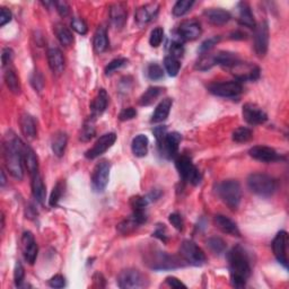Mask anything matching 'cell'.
<instances>
[{"mask_svg": "<svg viewBox=\"0 0 289 289\" xmlns=\"http://www.w3.org/2000/svg\"><path fill=\"white\" fill-rule=\"evenodd\" d=\"M229 263V275L234 287L242 288L251 276V264L249 256L242 246L236 245L227 254Z\"/></svg>", "mask_w": 289, "mask_h": 289, "instance_id": "obj_1", "label": "cell"}, {"mask_svg": "<svg viewBox=\"0 0 289 289\" xmlns=\"http://www.w3.org/2000/svg\"><path fill=\"white\" fill-rule=\"evenodd\" d=\"M22 142L15 135L7 136L4 141L5 164L10 175L16 180H22L24 176Z\"/></svg>", "mask_w": 289, "mask_h": 289, "instance_id": "obj_2", "label": "cell"}, {"mask_svg": "<svg viewBox=\"0 0 289 289\" xmlns=\"http://www.w3.org/2000/svg\"><path fill=\"white\" fill-rule=\"evenodd\" d=\"M154 136L156 138L159 154L164 158L172 159L179 152V144L182 136L179 132H167L166 127H156L154 129Z\"/></svg>", "mask_w": 289, "mask_h": 289, "instance_id": "obj_3", "label": "cell"}, {"mask_svg": "<svg viewBox=\"0 0 289 289\" xmlns=\"http://www.w3.org/2000/svg\"><path fill=\"white\" fill-rule=\"evenodd\" d=\"M217 194L229 209H237L242 199V190L236 180L223 181L217 185Z\"/></svg>", "mask_w": 289, "mask_h": 289, "instance_id": "obj_4", "label": "cell"}, {"mask_svg": "<svg viewBox=\"0 0 289 289\" xmlns=\"http://www.w3.org/2000/svg\"><path fill=\"white\" fill-rule=\"evenodd\" d=\"M248 186L253 194L261 197H270L277 190V181L263 173L251 174L248 178Z\"/></svg>", "mask_w": 289, "mask_h": 289, "instance_id": "obj_5", "label": "cell"}, {"mask_svg": "<svg viewBox=\"0 0 289 289\" xmlns=\"http://www.w3.org/2000/svg\"><path fill=\"white\" fill-rule=\"evenodd\" d=\"M175 166L181 176V179L184 182H188V183L192 185L200 184V182L202 180V175L200 173V171L195 166L194 163H192L190 157L185 156V155L179 156L175 159Z\"/></svg>", "mask_w": 289, "mask_h": 289, "instance_id": "obj_6", "label": "cell"}, {"mask_svg": "<svg viewBox=\"0 0 289 289\" xmlns=\"http://www.w3.org/2000/svg\"><path fill=\"white\" fill-rule=\"evenodd\" d=\"M146 261V263L154 270L176 269L182 266L180 259L174 255H170L166 252H162V251L148 253Z\"/></svg>", "mask_w": 289, "mask_h": 289, "instance_id": "obj_7", "label": "cell"}, {"mask_svg": "<svg viewBox=\"0 0 289 289\" xmlns=\"http://www.w3.org/2000/svg\"><path fill=\"white\" fill-rule=\"evenodd\" d=\"M180 254L185 262L191 266L200 267L206 263L207 256L205 252L192 240H183L180 246Z\"/></svg>", "mask_w": 289, "mask_h": 289, "instance_id": "obj_8", "label": "cell"}, {"mask_svg": "<svg viewBox=\"0 0 289 289\" xmlns=\"http://www.w3.org/2000/svg\"><path fill=\"white\" fill-rule=\"evenodd\" d=\"M209 92L219 98L236 99L242 94L243 86L237 80H229V82L212 83L208 86Z\"/></svg>", "mask_w": 289, "mask_h": 289, "instance_id": "obj_9", "label": "cell"}, {"mask_svg": "<svg viewBox=\"0 0 289 289\" xmlns=\"http://www.w3.org/2000/svg\"><path fill=\"white\" fill-rule=\"evenodd\" d=\"M117 286L123 289H138L147 286L143 275L136 269H126L117 276Z\"/></svg>", "mask_w": 289, "mask_h": 289, "instance_id": "obj_10", "label": "cell"}, {"mask_svg": "<svg viewBox=\"0 0 289 289\" xmlns=\"http://www.w3.org/2000/svg\"><path fill=\"white\" fill-rule=\"evenodd\" d=\"M111 164L108 159H102L96 164L92 174V186L95 192H103L109 183Z\"/></svg>", "mask_w": 289, "mask_h": 289, "instance_id": "obj_11", "label": "cell"}, {"mask_svg": "<svg viewBox=\"0 0 289 289\" xmlns=\"http://www.w3.org/2000/svg\"><path fill=\"white\" fill-rule=\"evenodd\" d=\"M269 45V26L267 22H262L254 29V50L258 57L262 58L267 55Z\"/></svg>", "mask_w": 289, "mask_h": 289, "instance_id": "obj_12", "label": "cell"}, {"mask_svg": "<svg viewBox=\"0 0 289 289\" xmlns=\"http://www.w3.org/2000/svg\"><path fill=\"white\" fill-rule=\"evenodd\" d=\"M231 70L239 83L254 82V80L260 77V68L258 66L252 65V63H245L240 61L236 66L233 67Z\"/></svg>", "mask_w": 289, "mask_h": 289, "instance_id": "obj_13", "label": "cell"}, {"mask_svg": "<svg viewBox=\"0 0 289 289\" xmlns=\"http://www.w3.org/2000/svg\"><path fill=\"white\" fill-rule=\"evenodd\" d=\"M115 140H116V135L114 132L105 133V135L98 139V141L94 143V146L92 148L88 149V151L85 153V156H86L88 159H95L100 157L102 154H104L108 149L113 146Z\"/></svg>", "mask_w": 289, "mask_h": 289, "instance_id": "obj_14", "label": "cell"}, {"mask_svg": "<svg viewBox=\"0 0 289 289\" xmlns=\"http://www.w3.org/2000/svg\"><path fill=\"white\" fill-rule=\"evenodd\" d=\"M244 120L251 126L263 125L268 120V115L266 112L262 110L260 106L253 103H246L242 110Z\"/></svg>", "mask_w": 289, "mask_h": 289, "instance_id": "obj_15", "label": "cell"}, {"mask_svg": "<svg viewBox=\"0 0 289 289\" xmlns=\"http://www.w3.org/2000/svg\"><path fill=\"white\" fill-rule=\"evenodd\" d=\"M287 243H288V234L285 231H280L276 235V237L272 242V250L276 259L279 263L287 268L288 259H287Z\"/></svg>", "mask_w": 289, "mask_h": 289, "instance_id": "obj_16", "label": "cell"}, {"mask_svg": "<svg viewBox=\"0 0 289 289\" xmlns=\"http://www.w3.org/2000/svg\"><path fill=\"white\" fill-rule=\"evenodd\" d=\"M22 250L25 261L29 264H34L37 258V249L36 240L31 232H24L22 236Z\"/></svg>", "mask_w": 289, "mask_h": 289, "instance_id": "obj_17", "label": "cell"}, {"mask_svg": "<svg viewBox=\"0 0 289 289\" xmlns=\"http://www.w3.org/2000/svg\"><path fill=\"white\" fill-rule=\"evenodd\" d=\"M250 156L263 163H272L280 160L282 157L274 148L267 146H255L250 149Z\"/></svg>", "mask_w": 289, "mask_h": 289, "instance_id": "obj_18", "label": "cell"}, {"mask_svg": "<svg viewBox=\"0 0 289 289\" xmlns=\"http://www.w3.org/2000/svg\"><path fill=\"white\" fill-rule=\"evenodd\" d=\"M178 34L183 41H194L201 35V25L197 20H185L180 25Z\"/></svg>", "mask_w": 289, "mask_h": 289, "instance_id": "obj_19", "label": "cell"}, {"mask_svg": "<svg viewBox=\"0 0 289 289\" xmlns=\"http://www.w3.org/2000/svg\"><path fill=\"white\" fill-rule=\"evenodd\" d=\"M148 205V201L146 197L136 196L132 197L130 199V206L132 208V217L136 221L142 225L147 222V213H146V207Z\"/></svg>", "mask_w": 289, "mask_h": 289, "instance_id": "obj_20", "label": "cell"}, {"mask_svg": "<svg viewBox=\"0 0 289 289\" xmlns=\"http://www.w3.org/2000/svg\"><path fill=\"white\" fill-rule=\"evenodd\" d=\"M22 156L23 163L26 170H28L29 174L31 175V178L39 174V159H37L36 154L34 153L33 149L24 142H22Z\"/></svg>", "mask_w": 289, "mask_h": 289, "instance_id": "obj_21", "label": "cell"}, {"mask_svg": "<svg viewBox=\"0 0 289 289\" xmlns=\"http://www.w3.org/2000/svg\"><path fill=\"white\" fill-rule=\"evenodd\" d=\"M158 12H159V6L157 4H147L137 10L135 15V19L138 25L140 26L146 25L156 17Z\"/></svg>", "mask_w": 289, "mask_h": 289, "instance_id": "obj_22", "label": "cell"}, {"mask_svg": "<svg viewBox=\"0 0 289 289\" xmlns=\"http://www.w3.org/2000/svg\"><path fill=\"white\" fill-rule=\"evenodd\" d=\"M47 62L53 74L60 75L65 70V57L57 47H51L47 51Z\"/></svg>", "mask_w": 289, "mask_h": 289, "instance_id": "obj_23", "label": "cell"}, {"mask_svg": "<svg viewBox=\"0 0 289 289\" xmlns=\"http://www.w3.org/2000/svg\"><path fill=\"white\" fill-rule=\"evenodd\" d=\"M127 9L123 4H115L110 9V18L116 30L125 28L127 23Z\"/></svg>", "mask_w": 289, "mask_h": 289, "instance_id": "obj_24", "label": "cell"}, {"mask_svg": "<svg viewBox=\"0 0 289 289\" xmlns=\"http://www.w3.org/2000/svg\"><path fill=\"white\" fill-rule=\"evenodd\" d=\"M213 223H215L216 227L225 234L232 235V236H239V229L237 225L235 224L231 218H228L224 215H216L213 218Z\"/></svg>", "mask_w": 289, "mask_h": 289, "instance_id": "obj_25", "label": "cell"}, {"mask_svg": "<svg viewBox=\"0 0 289 289\" xmlns=\"http://www.w3.org/2000/svg\"><path fill=\"white\" fill-rule=\"evenodd\" d=\"M205 16L207 17L208 22L216 26L225 25L226 23H228L232 18L231 14H229L227 10H224L222 8L207 9L205 12Z\"/></svg>", "mask_w": 289, "mask_h": 289, "instance_id": "obj_26", "label": "cell"}, {"mask_svg": "<svg viewBox=\"0 0 289 289\" xmlns=\"http://www.w3.org/2000/svg\"><path fill=\"white\" fill-rule=\"evenodd\" d=\"M237 12H238V23L239 25L245 26L249 29H255V20L253 17L252 10H251L250 6L246 3H239L237 5Z\"/></svg>", "mask_w": 289, "mask_h": 289, "instance_id": "obj_27", "label": "cell"}, {"mask_svg": "<svg viewBox=\"0 0 289 289\" xmlns=\"http://www.w3.org/2000/svg\"><path fill=\"white\" fill-rule=\"evenodd\" d=\"M213 59H215V65L221 66L223 68L232 69L240 62V59L236 53L228 52V51H221L213 55Z\"/></svg>", "mask_w": 289, "mask_h": 289, "instance_id": "obj_28", "label": "cell"}, {"mask_svg": "<svg viewBox=\"0 0 289 289\" xmlns=\"http://www.w3.org/2000/svg\"><path fill=\"white\" fill-rule=\"evenodd\" d=\"M109 104V95L106 93L105 89H100L98 95L95 96V99L92 102L90 109H92V115L93 116H99L108 108Z\"/></svg>", "mask_w": 289, "mask_h": 289, "instance_id": "obj_29", "label": "cell"}, {"mask_svg": "<svg viewBox=\"0 0 289 289\" xmlns=\"http://www.w3.org/2000/svg\"><path fill=\"white\" fill-rule=\"evenodd\" d=\"M19 125H20V130H22L23 135L29 138V139H34L36 137L37 129H36V123L33 119V116L30 115L29 113L22 114L19 119Z\"/></svg>", "mask_w": 289, "mask_h": 289, "instance_id": "obj_30", "label": "cell"}, {"mask_svg": "<svg viewBox=\"0 0 289 289\" xmlns=\"http://www.w3.org/2000/svg\"><path fill=\"white\" fill-rule=\"evenodd\" d=\"M173 105V101L171 99H164L160 103L156 106L155 109L154 114L152 116V122L153 123H159L163 122L167 119V116L170 114L171 108Z\"/></svg>", "mask_w": 289, "mask_h": 289, "instance_id": "obj_31", "label": "cell"}, {"mask_svg": "<svg viewBox=\"0 0 289 289\" xmlns=\"http://www.w3.org/2000/svg\"><path fill=\"white\" fill-rule=\"evenodd\" d=\"M32 195H33L34 199L43 205L45 201V185L43 183V180L40 176V174H36L34 176H32Z\"/></svg>", "mask_w": 289, "mask_h": 289, "instance_id": "obj_32", "label": "cell"}, {"mask_svg": "<svg viewBox=\"0 0 289 289\" xmlns=\"http://www.w3.org/2000/svg\"><path fill=\"white\" fill-rule=\"evenodd\" d=\"M148 144H149V140L147 136L144 135L136 136L131 142V149L133 155L137 157L146 156L148 153Z\"/></svg>", "mask_w": 289, "mask_h": 289, "instance_id": "obj_33", "label": "cell"}, {"mask_svg": "<svg viewBox=\"0 0 289 289\" xmlns=\"http://www.w3.org/2000/svg\"><path fill=\"white\" fill-rule=\"evenodd\" d=\"M67 142H68V137L65 132H57L55 136L52 138V142H51V147H52V152L53 154L56 155L58 157L63 156L65 154L66 147H67Z\"/></svg>", "mask_w": 289, "mask_h": 289, "instance_id": "obj_34", "label": "cell"}, {"mask_svg": "<svg viewBox=\"0 0 289 289\" xmlns=\"http://www.w3.org/2000/svg\"><path fill=\"white\" fill-rule=\"evenodd\" d=\"M53 31H55L57 39L63 46H70L73 44V42H74L73 33L66 25L58 23L55 25V28H53Z\"/></svg>", "mask_w": 289, "mask_h": 289, "instance_id": "obj_35", "label": "cell"}, {"mask_svg": "<svg viewBox=\"0 0 289 289\" xmlns=\"http://www.w3.org/2000/svg\"><path fill=\"white\" fill-rule=\"evenodd\" d=\"M109 47V39L106 29L101 26L94 35V49L98 53H103Z\"/></svg>", "mask_w": 289, "mask_h": 289, "instance_id": "obj_36", "label": "cell"}, {"mask_svg": "<svg viewBox=\"0 0 289 289\" xmlns=\"http://www.w3.org/2000/svg\"><path fill=\"white\" fill-rule=\"evenodd\" d=\"M5 83H6L8 89L12 92L13 94L18 95L20 94V90H22V87H20V82H19V78L17 76V74H16L15 69L13 68H9L5 73Z\"/></svg>", "mask_w": 289, "mask_h": 289, "instance_id": "obj_37", "label": "cell"}, {"mask_svg": "<svg viewBox=\"0 0 289 289\" xmlns=\"http://www.w3.org/2000/svg\"><path fill=\"white\" fill-rule=\"evenodd\" d=\"M95 120H96V117L90 115L88 119L85 121L84 126L82 128V131H80V136H79L80 140L86 142V141H89L90 139L95 136V133H96Z\"/></svg>", "mask_w": 289, "mask_h": 289, "instance_id": "obj_38", "label": "cell"}, {"mask_svg": "<svg viewBox=\"0 0 289 289\" xmlns=\"http://www.w3.org/2000/svg\"><path fill=\"white\" fill-rule=\"evenodd\" d=\"M163 88L162 87H157V86H153L149 87L146 92H144L140 99H139V104L141 106H148L153 104L158 96L163 93Z\"/></svg>", "mask_w": 289, "mask_h": 289, "instance_id": "obj_39", "label": "cell"}, {"mask_svg": "<svg viewBox=\"0 0 289 289\" xmlns=\"http://www.w3.org/2000/svg\"><path fill=\"white\" fill-rule=\"evenodd\" d=\"M140 226V224H139L135 218L132 216L130 218L126 219V221L121 222L119 225H117V231H119L121 234L123 235H129L131 233H133L136 231V229Z\"/></svg>", "mask_w": 289, "mask_h": 289, "instance_id": "obj_40", "label": "cell"}, {"mask_svg": "<svg viewBox=\"0 0 289 289\" xmlns=\"http://www.w3.org/2000/svg\"><path fill=\"white\" fill-rule=\"evenodd\" d=\"M253 137V132L251 129H249V128H245V127H239L237 128V129H235L234 132H233V135H232V138H233V140L235 142H246V141H249L252 139Z\"/></svg>", "mask_w": 289, "mask_h": 289, "instance_id": "obj_41", "label": "cell"}, {"mask_svg": "<svg viewBox=\"0 0 289 289\" xmlns=\"http://www.w3.org/2000/svg\"><path fill=\"white\" fill-rule=\"evenodd\" d=\"M207 245L211 252L217 255H221L222 253L225 252V250H226V243H225V240L217 236L210 237L209 239H208Z\"/></svg>", "mask_w": 289, "mask_h": 289, "instance_id": "obj_42", "label": "cell"}, {"mask_svg": "<svg viewBox=\"0 0 289 289\" xmlns=\"http://www.w3.org/2000/svg\"><path fill=\"white\" fill-rule=\"evenodd\" d=\"M164 67L165 69H166V73L170 75L171 77H175V76H178V74L180 71L181 63L178 59L167 56L164 59Z\"/></svg>", "mask_w": 289, "mask_h": 289, "instance_id": "obj_43", "label": "cell"}, {"mask_svg": "<svg viewBox=\"0 0 289 289\" xmlns=\"http://www.w3.org/2000/svg\"><path fill=\"white\" fill-rule=\"evenodd\" d=\"M195 5L194 0H180L176 3L173 7V15L176 17H181V16L185 15Z\"/></svg>", "mask_w": 289, "mask_h": 289, "instance_id": "obj_44", "label": "cell"}, {"mask_svg": "<svg viewBox=\"0 0 289 289\" xmlns=\"http://www.w3.org/2000/svg\"><path fill=\"white\" fill-rule=\"evenodd\" d=\"M213 66H215V59H213V55H208V53H205V55H201L199 60L197 61L196 63V69L200 71H206L209 70Z\"/></svg>", "mask_w": 289, "mask_h": 289, "instance_id": "obj_45", "label": "cell"}, {"mask_svg": "<svg viewBox=\"0 0 289 289\" xmlns=\"http://www.w3.org/2000/svg\"><path fill=\"white\" fill-rule=\"evenodd\" d=\"M63 192H65V183H63L62 181L58 182V183L55 185V188H53L52 192H51V196H50V199H49V205L50 207H56L59 201H60L61 197L63 195Z\"/></svg>", "mask_w": 289, "mask_h": 289, "instance_id": "obj_46", "label": "cell"}, {"mask_svg": "<svg viewBox=\"0 0 289 289\" xmlns=\"http://www.w3.org/2000/svg\"><path fill=\"white\" fill-rule=\"evenodd\" d=\"M147 75L152 80H159L164 77L163 68L158 63H151L147 68Z\"/></svg>", "mask_w": 289, "mask_h": 289, "instance_id": "obj_47", "label": "cell"}, {"mask_svg": "<svg viewBox=\"0 0 289 289\" xmlns=\"http://www.w3.org/2000/svg\"><path fill=\"white\" fill-rule=\"evenodd\" d=\"M164 40V31L162 28H156L152 31L151 37H149V43L153 47H158Z\"/></svg>", "mask_w": 289, "mask_h": 289, "instance_id": "obj_48", "label": "cell"}, {"mask_svg": "<svg viewBox=\"0 0 289 289\" xmlns=\"http://www.w3.org/2000/svg\"><path fill=\"white\" fill-rule=\"evenodd\" d=\"M128 63V60L126 58H117L112 60L108 66L105 67V75H111L113 74L114 71H116L117 69L122 68L123 66H126Z\"/></svg>", "mask_w": 289, "mask_h": 289, "instance_id": "obj_49", "label": "cell"}, {"mask_svg": "<svg viewBox=\"0 0 289 289\" xmlns=\"http://www.w3.org/2000/svg\"><path fill=\"white\" fill-rule=\"evenodd\" d=\"M219 41H221V36H212V37H210V39L203 41L201 45H200V47H199V52L201 53V55L208 53L212 49L213 46L219 43Z\"/></svg>", "mask_w": 289, "mask_h": 289, "instance_id": "obj_50", "label": "cell"}, {"mask_svg": "<svg viewBox=\"0 0 289 289\" xmlns=\"http://www.w3.org/2000/svg\"><path fill=\"white\" fill-rule=\"evenodd\" d=\"M24 277H25L24 267L22 266V263H20L19 261H17V263H16L15 269H14V282H15L16 287H20L23 285Z\"/></svg>", "mask_w": 289, "mask_h": 289, "instance_id": "obj_51", "label": "cell"}, {"mask_svg": "<svg viewBox=\"0 0 289 289\" xmlns=\"http://www.w3.org/2000/svg\"><path fill=\"white\" fill-rule=\"evenodd\" d=\"M71 28L74 31H76L78 34H86L87 33V25L82 18L75 17L71 20Z\"/></svg>", "mask_w": 289, "mask_h": 289, "instance_id": "obj_52", "label": "cell"}, {"mask_svg": "<svg viewBox=\"0 0 289 289\" xmlns=\"http://www.w3.org/2000/svg\"><path fill=\"white\" fill-rule=\"evenodd\" d=\"M31 84L37 92H41L44 87V78L40 73H34L33 76L31 77Z\"/></svg>", "mask_w": 289, "mask_h": 289, "instance_id": "obj_53", "label": "cell"}, {"mask_svg": "<svg viewBox=\"0 0 289 289\" xmlns=\"http://www.w3.org/2000/svg\"><path fill=\"white\" fill-rule=\"evenodd\" d=\"M170 223L173 225V226L178 229V231H182L184 226V223H183V218L178 212H174V213H171L170 217Z\"/></svg>", "mask_w": 289, "mask_h": 289, "instance_id": "obj_54", "label": "cell"}, {"mask_svg": "<svg viewBox=\"0 0 289 289\" xmlns=\"http://www.w3.org/2000/svg\"><path fill=\"white\" fill-rule=\"evenodd\" d=\"M49 286L52 288H63L66 286V279L65 277L61 275L53 276L49 280Z\"/></svg>", "mask_w": 289, "mask_h": 289, "instance_id": "obj_55", "label": "cell"}, {"mask_svg": "<svg viewBox=\"0 0 289 289\" xmlns=\"http://www.w3.org/2000/svg\"><path fill=\"white\" fill-rule=\"evenodd\" d=\"M137 116V111L136 109L133 108H127V109H123L120 114H119V119L121 121H128V120H131L133 117Z\"/></svg>", "mask_w": 289, "mask_h": 289, "instance_id": "obj_56", "label": "cell"}, {"mask_svg": "<svg viewBox=\"0 0 289 289\" xmlns=\"http://www.w3.org/2000/svg\"><path fill=\"white\" fill-rule=\"evenodd\" d=\"M14 58V52L12 49L9 47H5L3 50V55H2V62H3V67H6L8 65H10L13 61Z\"/></svg>", "mask_w": 289, "mask_h": 289, "instance_id": "obj_57", "label": "cell"}, {"mask_svg": "<svg viewBox=\"0 0 289 289\" xmlns=\"http://www.w3.org/2000/svg\"><path fill=\"white\" fill-rule=\"evenodd\" d=\"M12 17H13L12 12H10L9 9L3 7L2 9H0V26L3 28V26L9 23L10 20H12Z\"/></svg>", "mask_w": 289, "mask_h": 289, "instance_id": "obj_58", "label": "cell"}, {"mask_svg": "<svg viewBox=\"0 0 289 289\" xmlns=\"http://www.w3.org/2000/svg\"><path fill=\"white\" fill-rule=\"evenodd\" d=\"M153 236L159 238L160 240H163L165 243L167 240V233H166V227L165 225H157L156 231L153 233Z\"/></svg>", "mask_w": 289, "mask_h": 289, "instance_id": "obj_59", "label": "cell"}, {"mask_svg": "<svg viewBox=\"0 0 289 289\" xmlns=\"http://www.w3.org/2000/svg\"><path fill=\"white\" fill-rule=\"evenodd\" d=\"M55 5L56 8H57V12L59 13V15L62 16V17H66V16L69 14V6L66 2H56L53 3Z\"/></svg>", "mask_w": 289, "mask_h": 289, "instance_id": "obj_60", "label": "cell"}, {"mask_svg": "<svg viewBox=\"0 0 289 289\" xmlns=\"http://www.w3.org/2000/svg\"><path fill=\"white\" fill-rule=\"evenodd\" d=\"M166 282L172 288H176V289L186 288V285H184L183 282H182L180 279H178V278H175V277H167L166 278Z\"/></svg>", "mask_w": 289, "mask_h": 289, "instance_id": "obj_61", "label": "cell"}, {"mask_svg": "<svg viewBox=\"0 0 289 289\" xmlns=\"http://www.w3.org/2000/svg\"><path fill=\"white\" fill-rule=\"evenodd\" d=\"M160 196H162V191L155 189V190L149 192V194L146 197V199H147L148 202L149 201H155V200H157Z\"/></svg>", "mask_w": 289, "mask_h": 289, "instance_id": "obj_62", "label": "cell"}, {"mask_svg": "<svg viewBox=\"0 0 289 289\" xmlns=\"http://www.w3.org/2000/svg\"><path fill=\"white\" fill-rule=\"evenodd\" d=\"M231 37H232V39H235V40H244L245 39V33H243V32H240V31H236V32H234Z\"/></svg>", "mask_w": 289, "mask_h": 289, "instance_id": "obj_63", "label": "cell"}, {"mask_svg": "<svg viewBox=\"0 0 289 289\" xmlns=\"http://www.w3.org/2000/svg\"><path fill=\"white\" fill-rule=\"evenodd\" d=\"M6 184V176H5V172H2V186Z\"/></svg>", "mask_w": 289, "mask_h": 289, "instance_id": "obj_64", "label": "cell"}]
</instances>
